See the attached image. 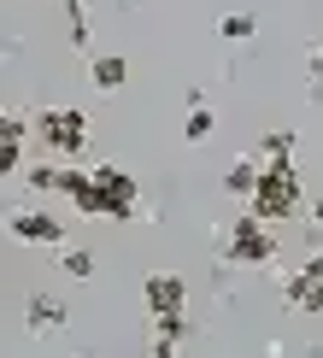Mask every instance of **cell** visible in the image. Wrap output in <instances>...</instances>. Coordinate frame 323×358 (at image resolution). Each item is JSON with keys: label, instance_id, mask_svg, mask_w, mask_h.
Returning a JSON list of instances; mask_svg holds the SVG:
<instances>
[{"label": "cell", "instance_id": "obj_1", "mask_svg": "<svg viewBox=\"0 0 323 358\" xmlns=\"http://www.w3.org/2000/svg\"><path fill=\"white\" fill-rule=\"evenodd\" d=\"M247 212H259L264 223H288L300 212V171L288 165V159H276V165H264L253 200H247Z\"/></svg>", "mask_w": 323, "mask_h": 358}, {"label": "cell", "instance_id": "obj_2", "mask_svg": "<svg viewBox=\"0 0 323 358\" xmlns=\"http://www.w3.org/2000/svg\"><path fill=\"white\" fill-rule=\"evenodd\" d=\"M36 136H41L48 153L77 159L82 147H88V112L82 106H48V112H36Z\"/></svg>", "mask_w": 323, "mask_h": 358}, {"label": "cell", "instance_id": "obj_3", "mask_svg": "<svg viewBox=\"0 0 323 358\" xmlns=\"http://www.w3.org/2000/svg\"><path fill=\"white\" fill-rule=\"evenodd\" d=\"M224 259H229V264H271V259H276L271 223H264L259 212H241V217L229 223V235H224Z\"/></svg>", "mask_w": 323, "mask_h": 358}, {"label": "cell", "instance_id": "obj_4", "mask_svg": "<svg viewBox=\"0 0 323 358\" xmlns=\"http://www.w3.org/2000/svg\"><path fill=\"white\" fill-rule=\"evenodd\" d=\"M282 300L294 306V311H323V259H306L300 271H288V282H282Z\"/></svg>", "mask_w": 323, "mask_h": 358}, {"label": "cell", "instance_id": "obj_5", "mask_svg": "<svg viewBox=\"0 0 323 358\" xmlns=\"http://www.w3.org/2000/svg\"><path fill=\"white\" fill-rule=\"evenodd\" d=\"M141 300L153 317H182V306H188V282L182 276H171V271H153L141 282Z\"/></svg>", "mask_w": 323, "mask_h": 358}, {"label": "cell", "instance_id": "obj_6", "mask_svg": "<svg viewBox=\"0 0 323 358\" xmlns=\"http://www.w3.org/2000/svg\"><path fill=\"white\" fill-rule=\"evenodd\" d=\"M59 194H65L82 217H106V194H100V176H94V171H77V165H71L65 176H59Z\"/></svg>", "mask_w": 323, "mask_h": 358}, {"label": "cell", "instance_id": "obj_7", "mask_svg": "<svg viewBox=\"0 0 323 358\" xmlns=\"http://www.w3.org/2000/svg\"><path fill=\"white\" fill-rule=\"evenodd\" d=\"M100 176V194H106V217H136V176L129 171H117V165H94Z\"/></svg>", "mask_w": 323, "mask_h": 358}, {"label": "cell", "instance_id": "obj_8", "mask_svg": "<svg viewBox=\"0 0 323 358\" xmlns=\"http://www.w3.org/2000/svg\"><path fill=\"white\" fill-rule=\"evenodd\" d=\"M12 235H18V241H36V247H59L65 241V223L53 212H18L12 217Z\"/></svg>", "mask_w": 323, "mask_h": 358}, {"label": "cell", "instance_id": "obj_9", "mask_svg": "<svg viewBox=\"0 0 323 358\" xmlns=\"http://www.w3.org/2000/svg\"><path fill=\"white\" fill-rule=\"evenodd\" d=\"M88 77H94V88H100V94H112V88H124L129 65H124V53H94V65H88Z\"/></svg>", "mask_w": 323, "mask_h": 358}, {"label": "cell", "instance_id": "obj_10", "mask_svg": "<svg viewBox=\"0 0 323 358\" xmlns=\"http://www.w3.org/2000/svg\"><path fill=\"white\" fill-rule=\"evenodd\" d=\"M259 176H264V165H259V159H241V165H229V176H224V188L235 194V200H253Z\"/></svg>", "mask_w": 323, "mask_h": 358}, {"label": "cell", "instance_id": "obj_11", "mask_svg": "<svg viewBox=\"0 0 323 358\" xmlns=\"http://www.w3.org/2000/svg\"><path fill=\"white\" fill-rule=\"evenodd\" d=\"M59 323H65V306H59L53 294H36V300H29V329H59Z\"/></svg>", "mask_w": 323, "mask_h": 358}, {"label": "cell", "instance_id": "obj_12", "mask_svg": "<svg viewBox=\"0 0 323 358\" xmlns=\"http://www.w3.org/2000/svg\"><path fill=\"white\" fill-rule=\"evenodd\" d=\"M217 129V112L212 106H188V124H182V141H206Z\"/></svg>", "mask_w": 323, "mask_h": 358}, {"label": "cell", "instance_id": "obj_13", "mask_svg": "<svg viewBox=\"0 0 323 358\" xmlns=\"http://www.w3.org/2000/svg\"><path fill=\"white\" fill-rule=\"evenodd\" d=\"M59 271H65V276H94V252H82V247H65V252H59Z\"/></svg>", "mask_w": 323, "mask_h": 358}, {"label": "cell", "instance_id": "obj_14", "mask_svg": "<svg viewBox=\"0 0 323 358\" xmlns=\"http://www.w3.org/2000/svg\"><path fill=\"white\" fill-rule=\"evenodd\" d=\"M288 147H294L288 129H271V136L259 141V165H276V159H288Z\"/></svg>", "mask_w": 323, "mask_h": 358}, {"label": "cell", "instance_id": "obj_15", "mask_svg": "<svg viewBox=\"0 0 323 358\" xmlns=\"http://www.w3.org/2000/svg\"><path fill=\"white\" fill-rule=\"evenodd\" d=\"M217 36H229V41H247V36H253V18H247V12H229V18L217 24Z\"/></svg>", "mask_w": 323, "mask_h": 358}, {"label": "cell", "instance_id": "obj_16", "mask_svg": "<svg viewBox=\"0 0 323 358\" xmlns=\"http://www.w3.org/2000/svg\"><path fill=\"white\" fill-rule=\"evenodd\" d=\"M24 136H29V124H24V112H6V117H0V141H12V147H24Z\"/></svg>", "mask_w": 323, "mask_h": 358}, {"label": "cell", "instance_id": "obj_17", "mask_svg": "<svg viewBox=\"0 0 323 358\" xmlns=\"http://www.w3.org/2000/svg\"><path fill=\"white\" fill-rule=\"evenodd\" d=\"M153 335L159 341H182L188 335V317H153Z\"/></svg>", "mask_w": 323, "mask_h": 358}, {"label": "cell", "instance_id": "obj_18", "mask_svg": "<svg viewBox=\"0 0 323 358\" xmlns=\"http://www.w3.org/2000/svg\"><path fill=\"white\" fill-rule=\"evenodd\" d=\"M59 165H29V188H59Z\"/></svg>", "mask_w": 323, "mask_h": 358}, {"label": "cell", "instance_id": "obj_19", "mask_svg": "<svg viewBox=\"0 0 323 358\" xmlns=\"http://www.w3.org/2000/svg\"><path fill=\"white\" fill-rule=\"evenodd\" d=\"M0 171H6V176H18V171H24V147L0 141Z\"/></svg>", "mask_w": 323, "mask_h": 358}, {"label": "cell", "instance_id": "obj_20", "mask_svg": "<svg viewBox=\"0 0 323 358\" xmlns=\"http://www.w3.org/2000/svg\"><path fill=\"white\" fill-rule=\"evenodd\" d=\"M153 358H176V341H159L153 335Z\"/></svg>", "mask_w": 323, "mask_h": 358}, {"label": "cell", "instance_id": "obj_21", "mask_svg": "<svg viewBox=\"0 0 323 358\" xmlns=\"http://www.w3.org/2000/svg\"><path fill=\"white\" fill-rule=\"evenodd\" d=\"M312 217H317V223H323V200H312Z\"/></svg>", "mask_w": 323, "mask_h": 358}, {"label": "cell", "instance_id": "obj_22", "mask_svg": "<svg viewBox=\"0 0 323 358\" xmlns=\"http://www.w3.org/2000/svg\"><path fill=\"white\" fill-rule=\"evenodd\" d=\"M312 71H323V48H317V53H312Z\"/></svg>", "mask_w": 323, "mask_h": 358}]
</instances>
